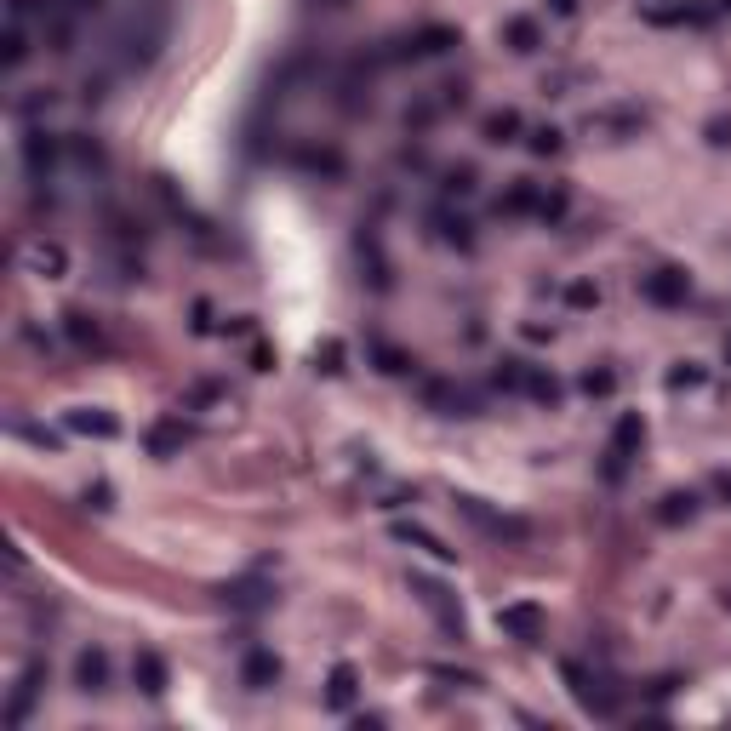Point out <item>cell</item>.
Returning <instances> with one entry per match:
<instances>
[{
    "label": "cell",
    "mask_w": 731,
    "mask_h": 731,
    "mask_svg": "<svg viewBox=\"0 0 731 731\" xmlns=\"http://www.w3.org/2000/svg\"><path fill=\"white\" fill-rule=\"evenodd\" d=\"M452 46H463V35H457L452 23H423V29H412V35L383 40V46L372 52V63H423V58H446Z\"/></svg>",
    "instance_id": "6da1fadb"
},
{
    "label": "cell",
    "mask_w": 731,
    "mask_h": 731,
    "mask_svg": "<svg viewBox=\"0 0 731 731\" xmlns=\"http://www.w3.org/2000/svg\"><path fill=\"white\" fill-rule=\"evenodd\" d=\"M469 103V86L463 80H446V86H429V92H417L412 103H406V132H429L435 120L457 115Z\"/></svg>",
    "instance_id": "7a4b0ae2"
},
{
    "label": "cell",
    "mask_w": 731,
    "mask_h": 731,
    "mask_svg": "<svg viewBox=\"0 0 731 731\" xmlns=\"http://www.w3.org/2000/svg\"><path fill=\"white\" fill-rule=\"evenodd\" d=\"M566 686H572V697L594 714V720H617V714H623V692H617L606 674H589L583 663H566Z\"/></svg>",
    "instance_id": "3957f363"
},
{
    "label": "cell",
    "mask_w": 731,
    "mask_h": 731,
    "mask_svg": "<svg viewBox=\"0 0 731 731\" xmlns=\"http://www.w3.org/2000/svg\"><path fill=\"white\" fill-rule=\"evenodd\" d=\"M640 446H646V417L623 412L617 417V429H612V446H606V480H612V486L629 475V463L640 457Z\"/></svg>",
    "instance_id": "277c9868"
},
{
    "label": "cell",
    "mask_w": 731,
    "mask_h": 731,
    "mask_svg": "<svg viewBox=\"0 0 731 731\" xmlns=\"http://www.w3.org/2000/svg\"><path fill=\"white\" fill-rule=\"evenodd\" d=\"M457 514H469L480 532L486 537H497V543H532V520H520V514H497V509H486L480 497H457Z\"/></svg>",
    "instance_id": "5b68a950"
},
{
    "label": "cell",
    "mask_w": 731,
    "mask_h": 731,
    "mask_svg": "<svg viewBox=\"0 0 731 731\" xmlns=\"http://www.w3.org/2000/svg\"><path fill=\"white\" fill-rule=\"evenodd\" d=\"M423 406L440 417H475L480 412V395L463 389L457 377H423Z\"/></svg>",
    "instance_id": "8992f818"
},
{
    "label": "cell",
    "mask_w": 731,
    "mask_h": 731,
    "mask_svg": "<svg viewBox=\"0 0 731 731\" xmlns=\"http://www.w3.org/2000/svg\"><path fill=\"white\" fill-rule=\"evenodd\" d=\"M640 297L657 303V309H686V297H692V275H686V269H674V263H663V269H652V275H640Z\"/></svg>",
    "instance_id": "52a82bcc"
},
{
    "label": "cell",
    "mask_w": 731,
    "mask_h": 731,
    "mask_svg": "<svg viewBox=\"0 0 731 731\" xmlns=\"http://www.w3.org/2000/svg\"><path fill=\"white\" fill-rule=\"evenodd\" d=\"M412 594L423 600V606H429V612H435V623L452 634V640H463V612H457V600H452V589H446V583L412 572Z\"/></svg>",
    "instance_id": "ba28073f"
},
{
    "label": "cell",
    "mask_w": 731,
    "mask_h": 731,
    "mask_svg": "<svg viewBox=\"0 0 731 731\" xmlns=\"http://www.w3.org/2000/svg\"><path fill=\"white\" fill-rule=\"evenodd\" d=\"M292 166L297 172H309V178H326V183H337L343 172H349V160H343L337 143H292Z\"/></svg>",
    "instance_id": "9c48e42d"
},
{
    "label": "cell",
    "mask_w": 731,
    "mask_h": 731,
    "mask_svg": "<svg viewBox=\"0 0 731 731\" xmlns=\"http://www.w3.org/2000/svg\"><path fill=\"white\" fill-rule=\"evenodd\" d=\"M497 629L509 634V640H520V646H537L543 629H549V617L532 600H514V606H497Z\"/></svg>",
    "instance_id": "30bf717a"
},
{
    "label": "cell",
    "mask_w": 731,
    "mask_h": 731,
    "mask_svg": "<svg viewBox=\"0 0 731 731\" xmlns=\"http://www.w3.org/2000/svg\"><path fill=\"white\" fill-rule=\"evenodd\" d=\"M63 155H69V143L52 138V132H40V126H29V138H23V166H29V178L46 183L52 172H58Z\"/></svg>",
    "instance_id": "8fae6325"
},
{
    "label": "cell",
    "mask_w": 731,
    "mask_h": 731,
    "mask_svg": "<svg viewBox=\"0 0 731 731\" xmlns=\"http://www.w3.org/2000/svg\"><path fill=\"white\" fill-rule=\"evenodd\" d=\"M23 269L29 275H40V280H63V269H69V252H63L58 240H46V235H35V240H23Z\"/></svg>",
    "instance_id": "7c38bea8"
},
{
    "label": "cell",
    "mask_w": 731,
    "mask_h": 731,
    "mask_svg": "<svg viewBox=\"0 0 731 731\" xmlns=\"http://www.w3.org/2000/svg\"><path fill=\"white\" fill-rule=\"evenodd\" d=\"M543 183H532V178H514L503 195H497V218H537L543 212Z\"/></svg>",
    "instance_id": "4fadbf2b"
},
{
    "label": "cell",
    "mask_w": 731,
    "mask_h": 731,
    "mask_svg": "<svg viewBox=\"0 0 731 731\" xmlns=\"http://www.w3.org/2000/svg\"><path fill=\"white\" fill-rule=\"evenodd\" d=\"M720 12H714V0H680V6H646V23H657V29H674V23H686V29H703V23H714Z\"/></svg>",
    "instance_id": "5bb4252c"
},
{
    "label": "cell",
    "mask_w": 731,
    "mask_h": 731,
    "mask_svg": "<svg viewBox=\"0 0 731 731\" xmlns=\"http://www.w3.org/2000/svg\"><path fill=\"white\" fill-rule=\"evenodd\" d=\"M63 429H69V435H92V440H115L120 417L103 412V406H69V412H63Z\"/></svg>",
    "instance_id": "9a60e30c"
},
{
    "label": "cell",
    "mask_w": 731,
    "mask_h": 731,
    "mask_svg": "<svg viewBox=\"0 0 731 731\" xmlns=\"http://www.w3.org/2000/svg\"><path fill=\"white\" fill-rule=\"evenodd\" d=\"M75 692H86V697L109 692V652H103V646H86V652L75 657Z\"/></svg>",
    "instance_id": "2e32d148"
},
{
    "label": "cell",
    "mask_w": 731,
    "mask_h": 731,
    "mask_svg": "<svg viewBox=\"0 0 731 731\" xmlns=\"http://www.w3.org/2000/svg\"><path fill=\"white\" fill-rule=\"evenodd\" d=\"M280 680V657L269 652V646H246V657H240V686H252V692H269Z\"/></svg>",
    "instance_id": "e0dca14e"
},
{
    "label": "cell",
    "mask_w": 731,
    "mask_h": 731,
    "mask_svg": "<svg viewBox=\"0 0 731 731\" xmlns=\"http://www.w3.org/2000/svg\"><path fill=\"white\" fill-rule=\"evenodd\" d=\"M40 680H46V663H29V669L18 674V692L6 703V726H23V720H29V709H35V697H40Z\"/></svg>",
    "instance_id": "ac0fdd59"
},
{
    "label": "cell",
    "mask_w": 731,
    "mask_h": 731,
    "mask_svg": "<svg viewBox=\"0 0 731 731\" xmlns=\"http://www.w3.org/2000/svg\"><path fill=\"white\" fill-rule=\"evenodd\" d=\"M435 240L440 246H457V252H475V223L463 218V212H452V206H440L435 218Z\"/></svg>",
    "instance_id": "d6986e66"
},
{
    "label": "cell",
    "mask_w": 731,
    "mask_h": 731,
    "mask_svg": "<svg viewBox=\"0 0 731 731\" xmlns=\"http://www.w3.org/2000/svg\"><path fill=\"white\" fill-rule=\"evenodd\" d=\"M143 446H149V457H178L189 446V423L183 417H160L155 429L143 435Z\"/></svg>",
    "instance_id": "ffe728a7"
},
{
    "label": "cell",
    "mask_w": 731,
    "mask_h": 731,
    "mask_svg": "<svg viewBox=\"0 0 731 731\" xmlns=\"http://www.w3.org/2000/svg\"><path fill=\"white\" fill-rule=\"evenodd\" d=\"M520 132H526L520 109H492V115L480 120V138L492 143V149H509V143H520Z\"/></svg>",
    "instance_id": "44dd1931"
},
{
    "label": "cell",
    "mask_w": 731,
    "mask_h": 731,
    "mask_svg": "<svg viewBox=\"0 0 731 731\" xmlns=\"http://www.w3.org/2000/svg\"><path fill=\"white\" fill-rule=\"evenodd\" d=\"M355 697H360V674H355V663H337L332 674H326V709H355Z\"/></svg>",
    "instance_id": "7402d4cb"
},
{
    "label": "cell",
    "mask_w": 731,
    "mask_h": 731,
    "mask_svg": "<svg viewBox=\"0 0 731 731\" xmlns=\"http://www.w3.org/2000/svg\"><path fill=\"white\" fill-rule=\"evenodd\" d=\"M697 509H703L697 492H663L652 514H657V526H686V520H697Z\"/></svg>",
    "instance_id": "603a6c76"
},
{
    "label": "cell",
    "mask_w": 731,
    "mask_h": 731,
    "mask_svg": "<svg viewBox=\"0 0 731 731\" xmlns=\"http://www.w3.org/2000/svg\"><path fill=\"white\" fill-rule=\"evenodd\" d=\"M223 600H229L235 612H263V606L275 600V589H269L263 577H240V583H229V589H223Z\"/></svg>",
    "instance_id": "cb8c5ba5"
},
{
    "label": "cell",
    "mask_w": 731,
    "mask_h": 731,
    "mask_svg": "<svg viewBox=\"0 0 731 731\" xmlns=\"http://www.w3.org/2000/svg\"><path fill=\"white\" fill-rule=\"evenodd\" d=\"M589 132H612V138H640V132H646V115H640V109H606V115H589Z\"/></svg>",
    "instance_id": "d4e9b609"
},
{
    "label": "cell",
    "mask_w": 731,
    "mask_h": 731,
    "mask_svg": "<svg viewBox=\"0 0 731 731\" xmlns=\"http://www.w3.org/2000/svg\"><path fill=\"white\" fill-rule=\"evenodd\" d=\"M63 337H69L75 349H86V355H98L103 349V326L86 315V309H69V315H63Z\"/></svg>",
    "instance_id": "484cf974"
},
{
    "label": "cell",
    "mask_w": 731,
    "mask_h": 731,
    "mask_svg": "<svg viewBox=\"0 0 731 731\" xmlns=\"http://www.w3.org/2000/svg\"><path fill=\"white\" fill-rule=\"evenodd\" d=\"M132 680H138L143 697H160V692H166V657H160V652H138V657H132Z\"/></svg>",
    "instance_id": "4316f807"
},
{
    "label": "cell",
    "mask_w": 731,
    "mask_h": 731,
    "mask_svg": "<svg viewBox=\"0 0 731 731\" xmlns=\"http://www.w3.org/2000/svg\"><path fill=\"white\" fill-rule=\"evenodd\" d=\"M503 46L520 52V58L543 52V29H537V18H509V23H503Z\"/></svg>",
    "instance_id": "83f0119b"
},
{
    "label": "cell",
    "mask_w": 731,
    "mask_h": 731,
    "mask_svg": "<svg viewBox=\"0 0 731 731\" xmlns=\"http://www.w3.org/2000/svg\"><path fill=\"white\" fill-rule=\"evenodd\" d=\"M520 395L537 400V406H560V395H566V389H560V377H554L549 366H532V372H526V389H520Z\"/></svg>",
    "instance_id": "f1b7e54d"
},
{
    "label": "cell",
    "mask_w": 731,
    "mask_h": 731,
    "mask_svg": "<svg viewBox=\"0 0 731 731\" xmlns=\"http://www.w3.org/2000/svg\"><path fill=\"white\" fill-rule=\"evenodd\" d=\"M29 52H35L29 29H23V23H6V35H0V63H6V69H23Z\"/></svg>",
    "instance_id": "f546056e"
},
{
    "label": "cell",
    "mask_w": 731,
    "mask_h": 731,
    "mask_svg": "<svg viewBox=\"0 0 731 731\" xmlns=\"http://www.w3.org/2000/svg\"><path fill=\"white\" fill-rule=\"evenodd\" d=\"M372 360H377V372H389V377H412L417 372V360L406 355V349H395V343H383V337L372 343Z\"/></svg>",
    "instance_id": "4dcf8cb0"
},
{
    "label": "cell",
    "mask_w": 731,
    "mask_h": 731,
    "mask_svg": "<svg viewBox=\"0 0 731 731\" xmlns=\"http://www.w3.org/2000/svg\"><path fill=\"white\" fill-rule=\"evenodd\" d=\"M475 189H480L475 166H446V172H440V195L446 200H463V195H475Z\"/></svg>",
    "instance_id": "1f68e13d"
},
{
    "label": "cell",
    "mask_w": 731,
    "mask_h": 731,
    "mask_svg": "<svg viewBox=\"0 0 731 731\" xmlns=\"http://www.w3.org/2000/svg\"><path fill=\"white\" fill-rule=\"evenodd\" d=\"M395 537H400V543H412V549H429L435 560H457V549H446V543H440L435 532H423V526H406V520H400Z\"/></svg>",
    "instance_id": "d6a6232c"
},
{
    "label": "cell",
    "mask_w": 731,
    "mask_h": 731,
    "mask_svg": "<svg viewBox=\"0 0 731 731\" xmlns=\"http://www.w3.org/2000/svg\"><path fill=\"white\" fill-rule=\"evenodd\" d=\"M526 149H532L537 160H549V155L566 149V132H560V126H532V132H526Z\"/></svg>",
    "instance_id": "836d02e7"
},
{
    "label": "cell",
    "mask_w": 731,
    "mask_h": 731,
    "mask_svg": "<svg viewBox=\"0 0 731 731\" xmlns=\"http://www.w3.org/2000/svg\"><path fill=\"white\" fill-rule=\"evenodd\" d=\"M526 360H497V372H492V389H503V395H520L526 389Z\"/></svg>",
    "instance_id": "e575fe53"
},
{
    "label": "cell",
    "mask_w": 731,
    "mask_h": 731,
    "mask_svg": "<svg viewBox=\"0 0 731 731\" xmlns=\"http://www.w3.org/2000/svg\"><path fill=\"white\" fill-rule=\"evenodd\" d=\"M577 389H583L589 400H606L617 389V372H612V366H589V372L577 377Z\"/></svg>",
    "instance_id": "d590c367"
},
{
    "label": "cell",
    "mask_w": 731,
    "mask_h": 731,
    "mask_svg": "<svg viewBox=\"0 0 731 731\" xmlns=\"http://www.w3.org/2000/svg\"><path fill=\"white\" fill-rule=\"evenodd\" d=\"M69 143V160L75 166H86V172H103V143L98 138H63Z\"/></svg>",
    "instance_id": "8d00e7d4"
},
{
    "label": "cell",
    "mask_w": 731,
    "mask_h": 731,
    "mask_svg": "<svg viewBox=\"0 0 731 731\" xmlns=\"http://www.w3.org/2000/svg\"><path fill=\"white\" fill-rule=\"evenodd\" d=\"M315 366H320L326 377H337V372H343V343H337V337H326V343L315 349Z\"/></svg>",
    "instance_id": "74e56055"
},
{
    "label": "cell",
    "mask_w": 731,
    "mask_h": 731,
    "mask_svg": "<svg viewBox=\"0 0 731 731\" xmlns=\"http://www.w3.org/2000/svg\"><path fill=\"white\" fill-rule=\"evenodd\" d=\"M52 109H58V98H52V92H29V98L18 103L23 120H40V115H52Z\"/></svg>",
    "instance_id": "f35d334b"
},
{
    "label": "cell",
    "mask_w": 731,
    "mask_h": 731,
    "mask_svg": "<svg viewBox=\"0 0 731 731\" xmlns=\"http://www.w3.org/2000/svg\"><path fill=\"white\" fill-rule=\"evenodd\" d=\"M566 218V189H549L543 195V212H537V223H560Z\"/></svg>",
    "instance_id": "ab89813d"
},
{
    "label": "cell",
    "mask_w": 731,
    "mask_h": 731,
    "mask_svg": "<svg viewBox=\"0 0 731 731\" xmlns=\"http://www.w3.org/2000/svg\"><path fill=\"white\" fill-rule=\"evenodd\" d=\"M697 383H703V366H692V360L669 372V389H697Z\"/></svg>",
    "instance_id": "60d3db41"
},
{
    "label": "cell",
    "mask_w": 731,
    "mask_h": 731,
    "mask_svg": "<svg viewBox=\"0 0 731 731\" xmlns=\"http://www.w3.org/2000/svg\"><path fill=\"white\" fill-rule=\"evenodd\" d=\"M703 138H709L714 149H731V120H726V115H714L709 126H703Z\"/></svg>",
    "instance_id": "b9f144b4"
},
{
    "label": "cell",
    "mask_w": 731,
    "mask_h": 731,
    "mask_svg": "<svg viewBox=\"0 0 731 731\" xmlns=\"http://www.w3.org/2000/svg\"><path fill=\"white\" fill-rule=\"evenodd\" d=\"M566 303L572 309H589V303H600V292H594L589 280H577V286H566Z\"/></svg>",
    "instance_id": "7bdbcfd3"
},
{
    "label": "cell",
    "mask_w": 731,
    "mask_h": 731,
    "mask_svg": "<svg viewBox=\"0 0 731 731\" xmlns=\"http://www.w3.org/2000/svg\"><path fill=\"white\" fill-rule=\"evenodd\" d=\"M709 492L731 503V469H714V475H709Z\"/></svg>",
    "instance_id": "ee69618b"
},
{
    "label": "cell",
    "mask_w": 731,
    "mask_h": 731,
    "mask_svg": "<svg viewBox=\"0 0 731 731\" xmlns=\"http://www.w3.org/2000/svg\"><path fill=\"white\" fill-rule=\"evenodd\" d=\"M549 12H554V18H572V12H577V0H549Z\"/></svg>",
    "instance_id": "f6af8a7d"
},
{
    "label": "cell",
    "mask_w": 731,
    "mask_h": 731,
    "mask_svg": "<svg viewBox=\"0 0 731 731\" xmlns=\"http://www.w3.org/2000/svg\"><path fill=\"white\" fill-rule=\"evenodd\" d=\"M63 6H69V12H98L103 0H63Z\"/></svg>",
    "instance_id": "bcb514c9"
},
{
    "label": "cell",
    "mask_w": 731,
    "mask_h": 731,
    "mask_svg": "<svg viewBox=\"0 0 731 731\" xmlns=\"http://www.w3.org/2000/svg\"><path fill=\"white\" fill-rule=\"evenodd\" d=\"M714 12H731V0H714Z\"/></svg>",
    "instance_id": "7dc6e473"
},
{
    "label": "cell",
    "mask_w": 731,
    "mask_h": 731,
    "mask_svg": "<svg viewBox=\"0 0 731 731\" xmlns=\"http://www.w3.org/2000/svg\"><path fill=\"white\" fill-rule=\"evenodd\" d=\"M326 6H349V0H326Z\"/></svg>",
    "instance_id": "c3c4849f"
},
{
    "label": "cell",
    "mask_w": 731,
    "mask_h": 731,
    "mask_svg": "<svg viewBox=\"0 0 731 731\" xmlns=\"http://www.w3.org/2000/svg\"><path fill=\"white\" fill-rule=\"evenodd\" d=\"M726 360H731V343H726Z\"/></svg>",
    "instance_id": "681fc988"
}]
</instances>
